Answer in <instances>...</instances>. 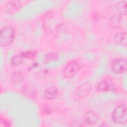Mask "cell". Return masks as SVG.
<instances>
[{"instance_id":"15","label":"cell","mask_w":127,"mask_h":127,"mask_svg":"<svg viewBox=\"0 0 127 127\" xmlns=\"http://www.w3.org/2000/svg\"><path fill=\"white\" fill-rule=\"evenodd\" d=\"M23 62V58L20 55L14 56L11 59V63L14 65H19Z\"/></svg>"},{"instance_id":"16","label":"cell","mask_w":127,"mask_h":127,"mask_svg":"<svg viewBox=\"0 0 127 127\" xmlns=\"http://www.w3.org/2000/svg\"><path fill=\"white\" fill-rule=\"evenodd\" d=\"M21 56L23 58L26 59H33L36 57V53L35 51H25L20 54Z\"/></svg>"},{"instance_id":"14","label":"cell","mask_w":127,"mask_h":127,"mask_svg":"<svg viewBox=\"0 0 127 127\" xmlns=\"http://www.w3.org/2000/svg\"><path fill=\"white\" fill-rule=\"evenodd\" d=\"M23 92L26 96L30 97H34L36 95V90L29 84H27L24 86L23 88Z\"/></svg>"},{"instance_id":"8","label":"cell","mask_w":127,"mask_h":127,"mask_svg":"<svg viewBox=\"0 0 127 127\" xmlns=\"http://www.w3.org/2000/svg\"><path fill=\"white\" fill-rule=\"evenodd\" d=\"M115 43L121 46L126 47L127 45V34L126 32L117 33L114 37Z\"/></svg>"},{"instance_id":"11","label":"cell","mask_w":127,"mask_h":127,"mask_svg":"<svg viewBox=\"0 0 127 127\" xmlns=\"http://www.w3.org/2000/svg\"><path fill=\"white\" fill-rule=\"evenodd\" d=\"M122 20V15L119 13L114 15L110 19V25L113 28H118Z\"/></svg>"},{"instance_id":"1","label":"cell","mask_w":127,"mask_h":127,"mask_svg":"<svg viewBox=\"0 0 127 127\" xmlns=\"http://www.w3.org/2000/svg\"><path fill=\"white\" fill-rule=\"evenodd\" d=\"M15 30L10 26H5L1 29L0 34V44L3 47L10 45L15 37Z\"/></svg>"},{"instance_id":"20","label":"cell","mask_w":127,"mask_h":127,"mask_svg":"<svg viewBox=\"0 0 127 127\" xmlns=\"http://www.w3.org/2000/svg\"><path fill=\"white\" fill-rule=\"evenodd\" d=\"M3 122H4V126H9L10 125V122L6 120H4Z\"/></svg>"},{"instance_id":"4","label":"cell","mask_w":127,"mask_h":127,"mask_svg":"<svg viewBox=\"0 0 127 127\" xmlns=\"http://www.w3.org/2000/svg\"><path fill=\"white\" fill-rule=\"evenodd\" d=\"M111 68L116 73L121 74L127 70V60L125 58H117L111 63Z\"/></svg>"},{"instance_id":"7","label":"cell","mask_w":127,"mask_h":127,"mask_svg":"<svg viewBox=\"0 0 127 127\" xmlns=\"http://www.w3.org/2000/svg\"><path fill=\"white\" fill-rule=\"evenodd\" d=\"M22 6V3L19 0H10L6 4L4 9L5 11L10 14L15 13L18 11Z\"/></svg>"},{"instance_id":"2","label":"cell","mask_w":127,"mask_h":127,"mask_svg":"<svg viewBox=\"0 0 127 127\" xmlns=\"http://www.w3.org/2000/svg\"><path fill=\"white\" fill-rule=\"evenodd\" d=\"M112 118L113 122L116 124H122L126 123L127 121L126 105L122 104L117 106L113 112Z\"/></svg>"},{"instance_id":"17","label":"cell","mask_w":127,"mask_h":127,"mask_svg":"<svg viewBox=\"0 0 127 127\" xmlns=\"http://www.w3.org/2000/svg\"><path fill=\"white\" fill-rule=\"evenodd\" d=\"M58 59V55L57 53H52L47 54L45 58V62H49L52 61H55Z\"/></svg>"},{"instance_id":"10","label":"cell","mask_w":127,"mask_h":127,"mask_svg":"<svg viewBox=\"0 0 127 127\" xmlns=\"http://www.w3.org/2000/svg\"><path fill=\"white\" fill-rule=\"evenodd\" d=\"M116 7L119 14L121 15H126L127 12V3L126 1L122 0L118 2L116 4Z\"/></svg>"},{"instance_id":"18","label":"cell","mask_w":127,"mask_h":127,"mask_svg":"<svg viewBox=\"0 0 127 127\" xmlns=\"http://www.w3.org/2000/svg\"><path fill=\"white\" fill-rule=\"evenodd\" d=\"M67 26L64 23H60L56 27V30L59 32H63L66 30Z\"/></svg>"},{"instance_id":"13","label":"cell","mask_w":127,"mask_h":127,"mask_svg":"<svg viewBox=\"0 0 127 127\" xmlns=\"http://www.w3.org/2000/svg\"><path fill=\"white\" fill-rule=\"evenodd\" d=\"M113 88V86L107 81H102L98 85L97 90L101 92H107L112 90Z\"/></svg>"},{"instance_id":"5","label":"cell","mask_w":127,"mask_h":127,"mask_svg":"<svg viewBox=\"0 0 127 127\" xmlns=\"http://www.w3.org/2000/svg\"><path fill=\"white\" fill-rule=\"evenodd\" d=\"M79 69V65L78 63L75 61H72L65 66L63 73L65 77L71 78L76 74Z\"/></svg>"},{"instance_id":"3","label":"cell","mask_w":127,"mask_h":127,"mask_svg":"<svg viewBox=\"0 0 127 127\" xmlns=\"http://www.w3.org/2000/svg\"><path fill=\"white\" fill-rule=\"evenodd\" d=\"M91 85L89 82H85L77 87L74 92L73 99L78 102L84 99L90 93Z\"/></svg>"},{"instance_id":"9","label":"cell","mask_w":127,"mask_h":127,"mask_svg":"<svg viewBox=\"0 0 127 127\" xmlns=\"http://www.w3.org/2000/svg\"><path fill=\"white\" fill-rule=\"evenodd\" d=\"M58 94V90L55 86H51L48 88L44 92L45 98L48 100H53L56 98Z\"/></svg>"},{"instance_id":"6","label":"cell","mask_w":127,"mask_h":127,"mask_svg":"<svg viewBox=\"0 0 127 127\" xmlns=\"http://www.w3.org/2000/svg\"><path fill=\"white\" fill-rule=\"evenodd\" d=\"M85 122L90 126H95L100 122V117L93 111L87 112L84 116Z\"/></svg>"},{"instance_id":"19","label":"cell","mask_w":127,"mask_h":127,"mask_svg":"<svg viewBox=\"0 0 127 127\" xmlns=\"http://www.w3.org/2000/svg\"><path fill=\"white\" fill-rule=\"evenodd\" d=\"M44 112L46 114H50L52 112V109L51 107L49 105H46L44 107Z\"/></svg>"},{"instance_id":"12","label":"cell","mask_w":127,"mask_h":127,"mask_svg":"<svg viewBox=\"0 0 127 127\" xmlns=\"http://www.w3.org/2000/svg\"><path fill=\"white\" fill-rule=\"evenodd\" d=\"M11 82L14 84L21 83L24 79V74L21 71L14 72L11 76Z\"/></svg>"}]
</instances>
